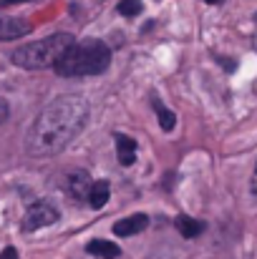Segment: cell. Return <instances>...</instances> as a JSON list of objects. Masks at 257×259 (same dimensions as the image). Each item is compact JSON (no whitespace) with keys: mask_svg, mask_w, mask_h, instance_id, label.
I'll return each mask as SVG.
<instances>
[{"mask_svg":"<svg viewBox=\"0 0 257 259\" xmlns=\"http://www.w3.org/2000/svg\"><path fill=\"white\" fill-rule=\"evenodd\" d=\"M146 227H149V217L146 214H131V217L119 219L114 224V234L116 237H134V234H141Z\"/></svg>","mask_w":257,"mask_h":259,"instance_id":"cell-7","label":"cell"},{"mask_svg":"<svg viewBox=\"0 0 257 259\" xmlns=\"http://www.w3.org/2000/svg\"><path fill=\"white\" fill-rule=\"evenodd\" d=\"M108 196H111V186H108V181H93L91 184V191H88V204L93 206V209H101V206H106V201H108Z\"/></svg>","mask_w":257,"mask_h":259,"instance_id":"cell-11","label":"cell"},{"mask_svg":"<svg viewBox=\"0 0 257 259\" xmlns=\"http://www.w3.org/2000/svg\"><path fill=\"white\" fill-rule=\"evenodd\" d=\"M88 101L81 96H61L51 101L25 134V154L30 159H51L61 154L88 123Z\"/></svg>","mask_w":257,"mask_h":259,"instance_id":"cell-1","label":"cell"},{"mask_svg":"<svg viewBox=\"0 0 257 259\" xmlns=\"http://www.w3.org/2000/svg\"><path fill=\"white\" fill-rule=\"evenodd\" d=\"M116 141V154H119V164L121 166H131L136 161V141L126 134H114Z\"/></svg>","mask_w":257,"mask_h":259,"instance_id":"cell-8","label":"cell"},{"mask_svg":"<svg viewBox=\"0 0 257 259\" xmlns=\"http://www.w3.org/2000/svg\"><path fill=\"white\" fill-rule=\"evenodd\" d=\"M58 209L51 204V201H35L28 211H25V217H23V232L25 234H30V232H35V229H43V227H51V224H56L58 222Z\"/></svg>","mask_w":257,"mask_h":259,"instance_id":"cell-4","label":"cell"},{"mask_svg":"<svg viewBox=\"0 0 257 259\" xmlns=\"http://www.w3.org/2000/svg\"><path fill=\"white\" fill-rule=\"evenodd\" d=\"M91 176L88 171L84 169H79V171H74L68 176V184H66V189H68V196L76 201V204H88V191H91Z\"/></svg>","mask_w":257,"mask_h":259,"instance_id":"cell-5","label":"cell"},{"mask_svg":"<svg viewBox=\"0 0 257 259\" xmlns=\"http://www.w3.org/2000/svg\"><path fill=\"white\" fill-rule=\"evenodd\" d=\"M76 43V38L71 33H53L43 40H35V43H28L23 48H18L10 61L18 66V68H25V71H41V68H53L58 63V58Z\"/></svg>","mask_w":257,"mask_h":259,"instance_id":"cell-3","label":"cell"},{"mask_svg":"<svg viewBox=\"0 0 257 259\" xmlns=\"http://www.w3.org/2000/svg\"><path fill=\"white\" fill-rule=\"evenodd\" d=\"M204 3H209V5H217V3H225V0H204Z\"/></svg>","mask_w":257,"mask_h":259,"instance_id":"cell-18","label":"cell"},{"mask_svg":"<svg viewBox=\"0 0 257 259\" xmlns=\"http://www.w3.org/2000/svg\"><path fill=\"white\" fill-rule=\"evenodd\" d=\"M154 103V108H157V118H159V126H162V131H171L174 126H176V113H171L169 108L159 101V98H154L152 101Z\"/></svg>","mask_w":257,"mask_h":259,"instance_id":"cell-12","label":"cell"},{"mask_svg":"<svg viewBox=\"0 0 257 259\" xmlns=\"http://www.w3.org/2000/svg\"><path fill=\"white\" fill-rule=\"evenodd\" d=\"M116 10H119L121 15H126V18H134V15L141 13V0H119Z\"/></svg>","mask_w":257,"mask_h":259,"instance_id":"cell-13","label":"cell"},{"mask_svg":"<svg viewBox=\"0 0 257 259\" xmlns=\"http://www.w3.org/2000/svg\"><path fill=\"white\" fill-rule=\"evenodd\" d=\"M255 20H257V15H255ZM255 48H257V35H255Z\"/></svg>","mask_w":257,"mask_h":259,"instance_id":"cell-19","label":"cell"},{"mask_svg":"<svg viewBox=\"0 0 257 259\" xmlns=\"http://www.w3.org/2000/svg\"><path fill=\"white\" fill-rule=\"evenodd\" d=\"M174 224H176V232H179L184 239H194V237H199V234L204 232V222H197V219H192V217H187V214H179Z\"/></svg>","mask_w":257,"mask_h":259,"instance_id":"cell-10","label":"cell"},{"mask_svg":"<svg viewBox=\"0 0 257 259\" xmlns=\"http://www.w3.org/2000/svg\"><path fill=\"white\" fill-rule=\"evenodd\" d=\"M252 194H255V199H257V164H255V174H252Z\"/></svg>","mask_w":257,"mask_h":259,"instance_id":"cell-16","label":"cell"},{"mask_svg":"<svg viewBox=\"0 0 257 259\" xmlns=\"http://www.w3.org/2000/svg\"><path fill=\"white\" fill-rule=\"evenodd\" d=\"M15 3H28V0H0V8H5V5H15Z\"/></svg>","mask_w":257,"mask_h":259,"instance_id":"cell-17","label":"cell"},{"mask_svg":"<svg viewBox=\"0 0 257 259\" xmlns=\"http://www.w3.org/2000/svg\"><path fill=\"white\" fill-rule=\"evenodd\" d=\"M0 259H20V257H18V249L15 247H5L0 252Z\"/></svg>","mask_w":257,"mask_h":259,"instance_id":"cell-15","label":"cell"},{"mask_svg":"<svg viewBox=\"0 0 257 259\" xmlns=\"http://www.w3.org/2000/svg\"><path fill=\"white\" fill-rule=\"evenodd\" d=\"M30 33V23L13 15H0V40H15Z\"/></svg>","mask_w":257,"mask_h":259,"instance_id":"cell-6","label":"cell"},{"mask_svg":"<svg viewBox=\"0 0 257 259\" xmlns=\"http://www.w3.org/2000/svg\"><path fill=\"white\" fill-rule=\"evenodd\" d=\"M111 66V51L103 40H81L74 43L53 66V71L63 78L98 76Z\"/></svg>","mask_w":257,"mask_h":259,"instance_id":"cell-2","label":"cell"},{"mask_svg":"<svg viewBox=\"0 0 257 259\" xmlns=\"http://www.w3.org/2000/svg\"><path fill=\"white\" fill-rule=\"evenodd\" d=\"M86 252L101 259H119V254H121L119 244H114L108 239H93V242H88L86 244Z\"/></svg>","mask_w":257,"mask_h":259,"instance_id":"cell-9","label":"cell"},{"mask_svg":"<svg viewBox=\"0 0 257 259\" xmlns=\"http://www.w3.org/2000/svg\"><path fill=\"white\" fill-rule=\"evenodd\" d=\"M8 116H10V106H8V101L0 96V123H5Z\"/></svg>","mask_w":257,"mask_h":259,"instance_id":"cell-14","label":"cell"}]
</instances>
